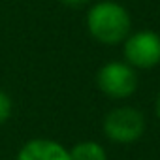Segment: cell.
Listing matches in <instances>:
<instances>
[{
  "label": "cell",
  "instance_id": "obj_1",
  "mask_svg": "<svg viewBox=\"0 0 160 160\" xmlns=\"http://www.w3.org/2000/svg\"><path fill=\"white\" fill-rule=\"evenodd\" d=\"M87 30L104 45H117L128 38L132 30V19L126 8L119 2L102 0L92 4L87 13Z\"/></svg>",
  "mask_w": 160,
  "mask_h": 160
},
{
  "label": "cell",
  "instance_id": "obj_2",
  "mask_svg": "<svg viewBox=\"0 0 160 160\" xmlns=\"http://www.w3.org/2000/svg\"><path fill=\"white\" fill-rule=\"evenodd\" d=\"M143 132L145 117L136 108H115L104 119V134L115 143H134L143 136Z\"/></svg>",
  "mask_w": 160,
  "mask_h": 160
},
{
  "label": "cell",
  "instance_id": "obj_3",
  "mask_svg": "<svg viewBox=\"0 0 160 160\" xmlns=\"http://www.w3.org/2000/svg\"><path fill=\"white\" fill-rule=\"evenodd\" d=\"M96 81L104 94L111 98H128L138 89V73L128 62L111 60L100 68Z\"/></svg>",
  "mask_w": 160,
  "mask_h": 160
},
{
  "label": "cell",
  "instance_id": "obj_4",
  "mask_svg": "<svg viewBox=\"0 0 160 160\" xmlns=\"http://www.w3.org/2000/svg\"><path fill=\"white\" fill-rule=\"evenodd\" d=\"M124 62L132 68L149 70L160 64V34L154 30H138L124 40Z\"/></svg>",
  "mask_w": 160,
  "mask_h": 160
},
{
  "label": "cell",
  "instance_id": "obj_5",
  "mask_svg": "<svg viewBox=\"0 0 160 160\" xmlns=\"http://www.w3.org/2000/svg\"><path fill=\"white\" fill-rule=\"evenodd\" d=\"M15 160H70V151L55 139L36 138L19 149Z\"/></svg>",
  "mask_w": 160,
  "mask_h": 160
},
{
  "label": "cell",
  "instance_id": "obj_6",
  "mask_svg": "<svg viewBox=\"0 0 160 160\" xmlns=\"http://www.w3.org/2000/svg\"><path fill=\"white\" fill-rule=\"evenodd\" d=\"M70 160H108V152L98 141H81L70 149Z\"/></svg>",
  "mask_w": 160,
  "mask_h": 160
},
{
  "label": "cell",
  "instance_id": "obj_7",
  "mask_svg": "<svg viewBox=\"0 0 160 160\" xmlns=\"http://www.w3.org/2000/svg\"><path fill=\"white\" fill-rule=\"evenodd\" d=\"M10 115H12V100L4 91H0V124H4L10 119Z\"/></svg>",
  "mask_w": 160,
  "mask_h": 160
},
{
  "label": "cell",
  "instance_id": "obj_8",
  "mask_svg": "<svg viewBox=\"0 0 160 160\" xmlns=\"http://www.w3.org/2000/svg\"><path fill=\"white\" fill-rule=\"evenodd\" d=\"M64 4H68V6H81V4H85L87 0H62Z\"/></svg>",
  "mask_w": 160,
  "mask_h": 160
},
{
  "label": "cell",
  "instance_id": "obj_9",
  "mask_svg": "<svg viewBox=\"0 0 160 160\" xmlns=\"http://www.w3.org/2000/svg\"><path fill=\"white\" fill-rule=\"evenodd\" d=\"M156 115H158V119H160V94H158V98H156Z\"/></svg>",
  "mask_w": 160,
  "mask_h": 160
}]
</instances>
